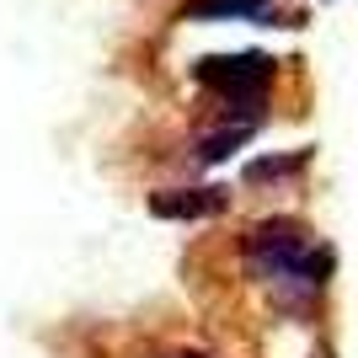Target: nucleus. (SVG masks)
Here are the masks:
<instances>
[{"label": "nucleus", "mask_w": 358, "mask_h": 358, "mask_svg": "<svg viewBox=\"0 0 358 358\" xmlns=\"http://www.w3.org/2000/svg\"><path fill=\"white\" fill-rule=\"evenodd\" d=\"M193 16H268V0H193Z\"/></svg>", "instance_id": "nucleus-5"}, {"label": "nucleus", "mask_w": 358, "mask_h": 358, "mask_svg": "<svg viewBox=\"0 0 358 358\" xmlns=\"http://www.w3.org/2000/svg\"><path fill=\"white\" fill-rule=\"evenodd\" d=\"M150 209L161 220H203V214H220L224 209V193L220 187H193V193H155Z\"/></svg>", "instance_id": "nucleus-3"}, {"label": "nucleus", "mask_w": 358, "mask_h": 358, "mask_svg": "<svg viewBox=\"0 0 358 358\" xmlns=\"http://www.w3.org/2000/svg\"><path fill=\"white\" fill-rule=\"evenodd\" d=\"M198 80H209L236 107H262L268 80H273V59L268 54H214V59L198 64Z\"/></svg>", "instance_id": "nucleus-2"}, {"label": "nucleus", "mask_w": 358, "mask_h": 358, "mask_svg": "<svg viewBox=\"0 0 358 358\" xmlns=\"http://www.w3.org/2000/svg\"><path fill=\"white\" fill-rule=\"evenodd\" d=\"M289 166H294V155H273V161H257L252 171H246V182H278V177H289Z\"/></svg>", "instance_id": "nucleus-6"}, {"label": "nucleus", "mask_w": 358, "mask_h": 358, "mask_svg": "<svg viewBox=\"0 0 358 358\" xmlns=\"http://www.w3.org/2000/svg\"><path fill=\"white\" fill-rule=\"evenodd\" d=\"M252 262L262 273H278V278H305V284H321L331 273V252H315L305 246L294 224H262L252 236Z\"/></svg>", "instance_id": "nucleus-1"}, {"label": "nucleus", "mask_w": 358, "mask_h": 358, "mask_svg": "<svg viewBox=\"0 0 358 358\" xmlns=\"http://www.w3.org/2000/svg\"><path fill=\"white\" fill-rule=\"evenodd\" d=\"M252 123H257V118H230V123H224V129H220V134L198 139V161H209V166H214V161H224L230 150H241V145H246V139L257 134Z\"/></svg>", "instance_id": "nucleus-4"}]
</instances>
